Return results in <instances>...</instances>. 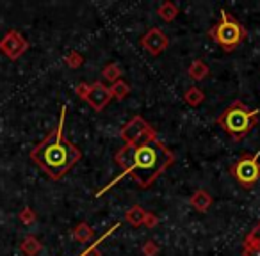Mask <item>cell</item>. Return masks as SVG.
<instances>
[{"mask_svg": "<svg viewBox=\"0 0 260 256\" xmlns=\"http://www.w3.org/2000/svg\"><path fill=\"white\" fill-rule=\"evenodd\" d=\"M159 224V217L153 215V213H146V219H145V226L146 228H155Z\"/></svg>", "mask_w": 260, "mask_h": 256, "instance_id": "cb8c5ba5", "label": "cell"}, {"mask_svg": "<svg viewBox=\"0 0 260 256\" xmlns=\"http://www.w3.org/2000/svg\"><path fill=\"white\" fill-rule=\"evenodd\" d=\"M209 36L223 48L224 52H232L244 41L246 29L239 22H235L226 11H221V20L210 29Z\"/></svg>", "mask_w": 260, "mask_h": 256, "instance_id": "277c9868", "label": "cell"}, {"mask_svg": "<svg viewBox=\"0 0 260 256\" xmlns=\"http://www.w3.org/2000/svg\"><path fill=\"white\" fill-rule=\"evenodd\" d=\"M20 221H22L23 224H32L34 221H36V213H34V210L30 208V206H25V208L20 212Z\"/></svg>", "mask_w": 260, "mask_h": 256, "instance_id": "44dd1931", "label": "cell"}, {"mask_svg": "<svg viewBox=\"0 0 260 256\" xmlns=\"http://www.w3.org/2000/svg\"><path fill=\"white\" fill-rule=\"evenodd\" d=\"M64 62H66V66H68V68L77 69V68H80V66L84 64V57L79 54V52H70V54L64 57Z\"/></svg>", "mask_w": 260, "mask_h": 256, "instance_id": "ffe728a7", "label": "cell"}, {"mask_svg": "<svg viewBox=\"0 0 260 256\" xmlns=\"http://www.w3.org/2000/svg\"><path fill=\"white\" fill-rule=\"evenodd\" d=\"M111 100H112L111 89H109L105 84H102L100 80H98V82H94L93 86L89 87V93H87V96H86V100H84V101H87V103L91 105V108H94L96 112H100V111H104V108L107 107Z\"/></svg>", "mask_w": 260, "mask_h": 256, "instance_id": "9c48e42d", "label": "cell"}, {"mask_svg": "<svg viewBox=\"0 0 260 256\" xmlns=\"http://www.w3.org/2000/svg\"><path fill=\"white\" fill-rule=\"evenodd\" d=\"M175 159L177 157L162 142H159L157 137L145 139V141L138 142V144H125L114 157L116 164L123 169L119 178L128 174V176L134 178V181L141 189L150 187L171 164H175ZM119 178H116L107 187L102 189L98 192V196H102L105 191H109Z\"/></svg>", "mask_w": 260, "mask_h": 256, "instance_id": "6da1fadb", "label": "cell"}, {"mask_svg": "<svg viewBox=\"0 0 260 256\" xmlns=\"http://www.w3.org/2000/svg\"><path fill=\"white\" fill-rule=\"evenodd\" d=\"M102 75H104L105 80H109V82H118V80H121V68H119L116 62H111V64H107L104 68V71H102Z\"/></svg>", "mask_w": 260, "mask_h": 256, "instance_id": "ac0fdd59", "label": "cell"}, {"mask_svg": "<svg viewBox=\"0 0 260 256\" xmlns=\"http://www.w3.org/2000/svg\"><path fill=\"white\" fill-rule=\"evenodd\" d=\"M146 210L145 208H141L139 205H134L132 208H128L126 210V213H125V219H126V223L128 224H132V226H143L145 224V219H146Z\"/></svg>", "mask_w": 260, "mask_h": 256, "instance_id": "8fae6325", "label": "cell"}, {"mask_svg": "<svg viewBox=\"0 0 260 256\" xmlns=\"http://www.w3.org/2000/svg\"><path fill=\"white\" fill-rule=\"evenodd\" d=\"M141 47L145 48L150 55L157 57V55H160L168 47H170V40H168V36L162 32V30L153 27V29H150L148 32L141 38Z\"/></svg>", "mask_w": 260, "mask_h": 256, "instance_id": "ba28073f", "label": "cell"}, {"mask_svg": "<svg viewBox=\"0 0 260 256\" xmlns=\"http://www.w3.org/2000/svg\"><path fill=\"white\" fill-rule=\"evenodd\" d=\"M244 247H260V223H256L248 233L244 240Z\"/></svg>", "mask_w": 260, "mask_h": 256, "instance_id": "d6986e66", "label": "cell"}, {"mask_svg": "<svg viewBox=\"0 0 260 256\" xmlns=\"http://www.w3.org/2000/svg\"><path fill=\"white\" fill-rule=\"evenodd\" d=\"M66 105L61 107L57 126L30 152V159L40 166L52 180H61L73 166L80 160L82 153L64 135Z\"/></svg>", "mask_w": 260, "mask_h": 256, "instance_id": "7a4b0ae2", "label": "cell"}, {"mask_svg": "<svg viewBox=\"0 0 260 256\" xmlns=\"http://www.w3.org/2000/svg\"><path fill=\"white\" fill-rule=\"evenodd\" d=\"M159 244H157L155 240H148L145 245H143V254L145 256H157V252H159Z\"/></svg>", "mask_w": 260, "mask_h": 256, "instance_id": "7402d4cb", "label": "cell"}, {"mask_svg": "<svg viewBox=\"0 0 260 256\" xmlns=\"http://www.w3.org/2000/svg\"><path fill=\"white\" fill-rule=\"evenodd\" d=\"M258 114V108H248L242 101H235L226 111H223V114H219L216 121L230 137L239 141L256 126Z\"/></svg>", "mask_w": 260, "mask_h": 256, "instance_id": "3957f363", "label": "cell"}, {"mask_svg": "<svg viewBox=\"0 0 260 256\" xmlns=\"http://www.w3.org/2000/svg\"><path fill=\"white\" fill-rule=\"evenodd\" d=\"M89 84H86V82H82V84H79V86L75 87V93H77V96L79 98H82V100H86V96H87V93H89Z\"/></svg>", "mask_w": 260, "mask_h": 256, "instance_id": "603a6c76", "label": "cell"}, {"mask_svg": "<svg viewBox=\"0 0 260 256\" xmlns=\"http://www.w3.org/2000/svg\"><path fill=\"white\" fill-rule=\"evenodd\" d=\"M189 203H191V206L196 210V212L205 213L207 210L212 206V196H210L207 191H203V189H200V191H196L194 194L191 196Z\"/></svg>", "mask_w": 260, "mask_h": 256, "instance_id": "30bf717a", "label": "cell"}, {"mask_svg": "<svg viewBox=\"0 0 260 256\" xmlns=\"http://www.w3.org/2000/svg\"><path fill=\"white\" fill-rule=\"evenodd\" d=\"M109 89H111L112 100H118V101L125 100V98L128 96V93H130V86L125 82V80H118V82L112 84Z\"/></svg>", "mask_w": 260, "mask_h": 256, "instance_id": "9a60e30c", "label": "cell"}, {"mask_svg": "<svg viewBox=\"0 0 260 256\" xmlns=\"http://www.w3.org/2000/svg\"><path fill=\"white\" fill-rule=\"evenodd\" d=\"M242 256H260V247H244Z\"/></svg>", "mask_w": 260, "mask_h": 256, "instance_id": "d4e9b609", "label": "cell"}, {"mask_svg": "<svg viewBox=\"0 0 260 256\" xmlns=\"http://www.w3.org/2000/svg\"><path fill=\"white\" fill-rule=\"evenodd\" d=\"M209 75V66L202 61V59H196L191 66H189V77L192 80H203Z\"/></svg>", "mask_w": 260, "mask_h": 256, "instance_id": "5bb4252c", "label": "cell"}, {"mask_svg": "<svg viewBox=\"0 0 260 256\" xmlns=\"http://www.w3.org/2000/svg\"><path fill=\"white\" fill-rule=\"evenodd\" d=\"M159 16L164 22H173L178 16V6H175L173 2H164L159 8Z\"/></svg>", "mask_w": 260, "mask_h": 256, "instance_id": "2e32d148", "label": "cell"}, {"mask_svg": "<svg viewBox=\"0 0 260 256\" xmlns=\"http://www.w3.org/2000/svg\"><path fill=\"white\" fill-rule=\"evenodd\" d=\"M184 100H185V103L191 105V107H198V105H202V101L205 100V96H203L202 89H198V87H191V89L185 91Z\"/></svg>", "mask_w": 260, "mask_h": 256, "instance_id": "e0dca14e", "label": "cell"}, {"mask_svg": "<svg viewBox=\"0 0 260 256\" xmlns=\"http://www.w3.org/2000/svg\"><path fill=\"white\" fill-rule=\"evenodd\" d=\"M27 48H29V43L18 30H8L4 34V38L0 40V52L11 61H16L18 57H22L27 52Z\"/></svg>", "mask_w": 260, "mask_h": 256, "instance_id": "52a82bcc", "label": "cell"}, {"mask_svg": "<svg viewBox=\"0 0 260 256\" xmlns=\"http://www.w3.org/2000/svg\"><path fill=\"white\" fill-rule=\"evenodd\" d=\"M232 174L234 178L242 185L244 189H249L260 180V162H258V153L255 155H244L235 162L232 167Z\"/></svg>", "mask_w": 260, "mask_h": 256, "instance_id": "5b68a950", "label": "cell"}, {"mask_svg": "<svg viewBox=\"0 0 260 256\" xmlns=\"http://www.w3.org/2000/svg\"><path fill=\"white\" fill-rule=\"evenodd\" d=\"M121 139L126 144H138V142L145 141V139H153L157 137L155 130L150 126L148 121L141 118V116H134L125 126L121 128Z\"/></svg>", "mask_w": 260, "mask_h": 256, "instance_id": "8992f818", "label": "cell"}, {"mask_svg": "<svg viewBox=\"0 0 260 256\" xmlns=\"http://www.w3.org/2000/svg\"><path fill=\"white\" fill-rule=\"evenodd\" d=\"M43 249V245H41V242L38 240L34 235H29V237L23 238V242L20 244V251L23 252L25 256H36L38 252Z\"/></svg>", "mask_w": 260, "mask_h": 256, "instance_id": "7c38bea8", "label": "cell"}, {"mask_svg": "<svg viewBox=\"0 0 260 256\" xmlns=\"http://www.w3.org/2000/svg\"><path fill=\"white\" fill-rule=\"evenodd\" d=\"M73 238H75L77 242H82V244H86V242H89L91 238H93V228L89 226L87 223H79L75 228H73Z\"/></svg>", "mask_w": 260, "mask_h": 256, "instance_id": "4fadbf2b", "label": "cell"}]
</instances>
